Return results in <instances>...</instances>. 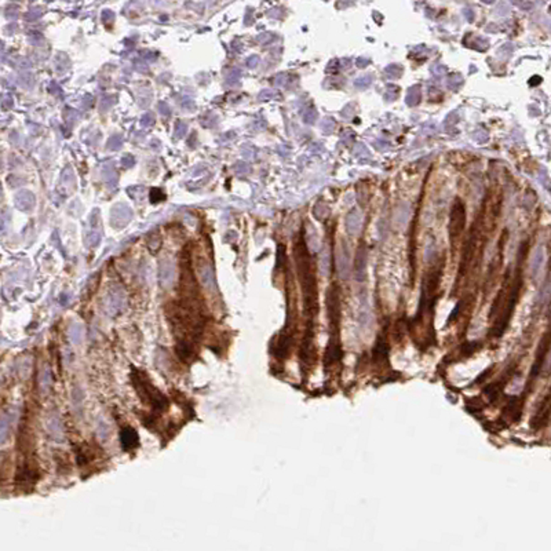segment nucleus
Segmentation results:
<instances>
[{
  "mask_svg": "<svg viewBox=\"0 0 551 551\" xmlns=\"http://www.w3.org/2000/svg\"><path fill=\"white\" fill-rule=\"evenodd\" d=\"M294 252H295L298 277L301 280L304 298H305V310L310 317V316L316 314V310H317V289H316L314 274L311 272V261H310L309 249H307V242L304 239L302 232H299V235L295 240Z\"/></svg>",
  "mask_w": 551,
  "mask_h": 551,
  "instance_id": "obj_1",
  "label": "nucleus"
},
{
  "mask_svg": "<svg viewBox=\"0 0 551 551\" xmlns=\"http://www.w3.org/2000/svg\"><path fill=\"white\" fill-rule=\"evenodd\" d=\"M465 220H466V211H465V205L456 199L455 205H452L450 211V218H449V235L450 240H456L460 233L465 229Z\"/></svg>",
  "mask_w": 551,
  "mask_h": 551,
  "instance_id": "obj_2",
  "label": "nucleus"
},
{
  "mask_svg": "<svg viewBox=\"0 0 551 551\" xmlns=\"http://www.w3.org/2000/svg\"><path fill=\"white\" fill-rule=\"evenodd\" d=\"M366 267H367V249H366V245L361 244L359 247L354 258V277L357 282H364Z\"/></svg>",
  "mask_w": 551,
  "mask_h": 551,
  "instance_id": "obj_3",
  "label": "nucleus"
}]
</instances>
